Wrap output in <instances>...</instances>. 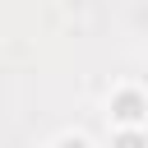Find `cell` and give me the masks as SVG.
<instances>
[{
    "instance_id": "1",
    "label": "cell",
    "mask_w": 148,
    "mask_h": 148,
    "mask_svg": "<svg viewBox=\"0 0 148 148\" xmlns=\"http://www.w3.org/2000/svg\"><path fill=\"white\" fill-rule=\"evenodd\" d=\"M111 116H116L125 130H139V120L148 116V102H143V92H134V88L116 92V97H111Z\"/></svg>"
},
{
    "instance_id": "2",
    "label": "cell",
    "mask_w": 148,
    "mask_h": 148,
    "mask_svg": "<svg viewBox=\"0 0 148 148\" xmlns=\"http://www.w3.org/2000/svg\"><path fill=\"white\" fill-rule=\"evenodd\" d=\"M111 148H148V139H143L139 130H120V134L111 139Z\"/></svg>"
},
{
    "instance_id": "3",
    "label": "cell",
    "mask_w": 148,
    "mask_h": 148,
    "mask_svg": "<svg viewBox=\"0 0 148 148\" xmlns=\"http://www.w3.org/2000/svg\"><path fill=\"white\" fill-rule=\"evenodd\" d=\"M56 148H88V139H79V134H69V139H60Z\"/></svg>"
}]
</instances>
